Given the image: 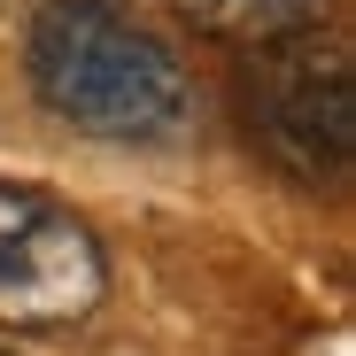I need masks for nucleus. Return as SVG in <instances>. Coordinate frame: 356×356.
I'll use <instances>...</instances> for the list:
<instances>
[{
  "mask_svg": "<svg viewBox=\"0 0 356 356\" xmlns=\"http://www.w3.org/2000/svg\"><path fill=\"white\" fill-rule=\"evenodd\" d=\"M24 63L39 101L93 140H163L186 116V63L170 54V39L101 0H54L31 24Z\"/></svg>",
  "mask_w": 356,
  "mask_h": 356,
  "instance_id": "1",
  "label": "nucleus"
},
{
  "mask_svg": "<svg viewBox=\"0 0 356 356\" xmlns=\"http://www.w3.org/2000/svg\"><path fill=\"white\" fill-rule=\"evenodd\" d=\"M248 132L256 147L325 186L356 163V63L333 31H279L264 39V63L248 78Z\"/></svg>",
  "mask_w": 356,
  "mask_h": 356,
  "instance_id": "2",
  "label": "nucleus"
},
{
  "mask_svg": "<svg viewBox=\"0 0 356 356\" xmlns=\"http://www.w3.org/2000/svg\"><path fill=\"white\" fill-rule=\"evenodd\" d=\"M101 302V241L78 209L0 178V325H70Z\"/></svg>",
  "mask_w": 356,
  "mask_h": 356,
  "instance_id": "3",
  "label": "nucleus"
},
{
  "mask_svg": "<svg viewBox=\"0 0 356 356\" xmlns=\"http://www.w3.org/2000/svg\"><path fill=\"white\" fill-rule=\"evenodd\" d=\"M178 8L225 39H279V31H302L318 0H178Z\"/></svg>",
  "mask_w": 356,
  "mask_h": 356,
  "instance_id": "4",
  "label": "nucleus"
}]
</instances>
